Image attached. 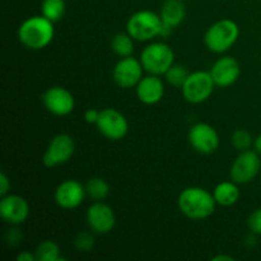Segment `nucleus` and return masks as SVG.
<instances>
[{
  "instance_id": "obj_31",
  "label": "nucleus",
  "mask_w": 261,
  "mask_h": 261,
  "mask_svg": "<svg viewBox=\"0 0 261 261\" xmlns=\"http://www.w3.org/2000/svg\"><path fill=\"white\" fill-rule=\"evenodd\" d=\"M15 260L17 261H37L35 252H30V251H23V252H20V254H18L17 256H15Z\"/></svg>"
},
{
  "instance_id": "obj_16",
  "label": "nucleus",
  "mask_w": 261,
  "mask_h": 261,
  "mask_svg": "<svg viewBox=\"0 0 261 261\" xmlns=\"http://www.w3.org/2000/svg\"><path fill=\"white\" fill-rule=\"evenodd\" d=\"M209 71H211V75L216 86L226 88V87L236 83L237 79L240 78L241 69H240V64L236 59L232 56H223L212 65V69Z\"/></svg>"
},
{
  "instance_id": "obj_26",
  "label": "nucleus",
  "mask_w": 261,
  "mask_h": 261,
  "mask_svg": "<svg viewBox=\"0 0 261 261\" xmlns=\"http://www.w3.org/2000/svg\"><path fill=\"white\" fill-rule=\"evenodd\" d=\"M74 246L81 252L91 251L94 246V236L88 231L79 232L74 239Z\"/></svg>"
},
{
  "instance_id": "obj_13",
  "label": "nucleus",
  "mask_w": 261,
  "mask_h": 261,
  "mask_svg": "<svg viewBox=\"0 0 261 261\" xmlns=\"http://www.w3.org/2000/svg\"><path fill=\"white\" fill-rule=\"evenodd\" d=\"M86 219L89 229L98 234L110 233L116 224L114 209L102 201H94L87 209Z\"/></svg>"
},
{
  "instance_id": "obj_33",
  "label": "nucleus",
  "mask_w": 261,
  "mask_h": 261,
  "mask_svg": "<svg viewBox=\"0 0 261 261\" xmlns=\"http://www.w3.org/2000/svg\"><path fill=\"white\" fill-rule=\"evenodd\" d=\"M233 261L234 259L232 256H227V255H217L213 257V261Z\"/></svg>"
},
{
  "instance_id": "obj_32",
  "label": "nucleus",
  "mask_w": 261,
  "mask_h": 261,
  "mask_svg": "<svg viewBox=\"0 0 261 261\" xmlns=\"http://www.w3.org/2000/svg\"><path fill=\"white\" fill-rule=\"evenodd\" d=\"M254 148L259 154H261V134L254 139Z\"/></svg>"
},
{
  "instance_id": "obj_29",
  "label": "nucleus",
  "mask_w": 261,
  "mask_h": 261,
  "mask_svg": "<svg viewBox=\"0 0 261 261\" xmlns=\"http://www.w3.org/2000/svg\"><path fill=\"white\" fill-rule=\"evenodd\" d=\"M10 190V180L4 172L0 173V195L5 196L8 195Z\"/></svg>"
},
{
  "instance_id": "obj_12",
  "label": "nucleus",
  "mask_w": 261,
  "mask_h": 261,
  "mask_svg": "<svg viewBox=\"0 0 261 261\" xmlns=\"http://www.w3.org/2000/svg\"><path fill=\"white\" fill-rule=\"evenodd\" d=\"M41 99L45 109L55 116H68L75 106V99L71 92L59 86L46 89Z\"/></svg>"
},
{
  "instance_id": "obj_20",
  "label": "nucleus",
  "mask_w": 261,
  "mask_h": 261,
  "mask_svg": "<svg viewBox=\"0 0 261 261\" xmlns=\"http://www.w3.org/2000/svg\"><path fill=\"white\" fill-rule=\"evenodd\" d=\"M134 38L129 33H116L111 41V48L120 58L132 56L134 53Z\"/></svg>"
},
{
  "instance_id": "obj_23",
  "label": "nucleus",
  "mask_w": 261,
  "mask_h": 261,
  "mask_svg": "<svg viewBox=\"0 0 261 261\" xmlns=\"http://www.w3.org/2000/svg\"><path fill=\"white\" fill-rule=\"evenodd\" d=\"M84 186H86L87 196L94 201H102L110 194V185L101 177L91 178Z\"/></svg>"
},
{
  "instance_id": "obj_17",
  "label": "nucleus",
  "mask_w": 261,
  "mask_h": 261,
  "mask_svg": "<svg viewBox=\"0 0 261 261\" xmlns=\"http://www.w3.org/2000/svg\"><path fill=\"white\" fill-rule=\"evenodd\" d=\"M165 96V83L161 75L143 76L137 86V97L144 105H155Z\"/></svg>"
},
{
  "instance_id": "obj_25",
  "label": "nucleus",
  "mask_w": 261,
  "mask_h": 261,
  "mask_svg": "<svg viewBox=\"0 0 261 261\" xmlns=\"http://www.w3.org/2000/svg\"><path fill=\"white\" fill-rule=\"evenodd\" d=\"M231 143L237 150L242 152V150L250 149L251 145H254V138L246 129H237L232 134Z\"/></svg>"
},
{
  "instance_id": "obj_1",
  "label": "nucleus",
  "mask_w": 261,
  "mask_h": 261,
  "mask_svg": "<svg viewBox=\"0 0 261 261\" xmlns=\"http://www.w3.org/2000/svg\"><path fill=\"white\" fill-rule=\"evenodd\" d=\"M177 205L181 213L194 221L209 218L216 211V199L213 193L199 186L184 189L177 199Z\"/></svg>"
},
{
  "instance_id": "obj_4",
  "label": "nucleus",
  "mask_w": 261,
  "mask_h": 261,
  "mask_svg": "<svg viewBox=\"0 0 261 261\" xmlns=\"http://www.w3.org/2000/svg\"><path fill=\"white\" fill-rule=\"evenodd\" d=\"M140 61L145 71L154 75H165L175 64V53L165 42H152L143 48Z\"/></svg>"
},
{
  "instance_id": "obj_8",
  "label": "nucleus",
  "mask_w": 261,
  "mask_h": 261,
  "mask_svg": "<svg viewBox=\"0 0 261 261\" xmlns=\"http://www.w3.org/2000/svg\"><path fill=\"white\" fill-rule=\"evenodd\" d=\"M75 143L69 134H58L50 140L42 157V163L48 168L64 165L73 157Z\"/></svg>"
},
{
  "instance_id": "obj_11",
  "label": "nucleus",
  "mask_w": 261,
  "mask_h": 261,
  "mask_svg": "<svg viewBox=\"0 0 261 261\" xmlns=\"http://www.w3.org/2000/svg\"><path fill=\"white\" fill-rule=\"evenodd\" d=\"M143 70L144 68L140 59L138 60L134 56H126L116 63L112 70V78L120 88L129 89L138 86L140 79L143 78Z\"/></svg>"
},
{
  "instance_id": "obj_9",
  "label": "nucleus",
  "mask_w": 261,
  "mask_h": 261,
  "mask_svg": "<svg viewBox=\"0 0 261 261\" xmlns=\"http://www.w3.org/2000/svg\"><path fill=\"white\" fill-rule=\"evenodd\" d=\"M96 126L105 138L114 142L121 140L129 132V122L126 117L116 109H110V107L99 111Z\"/></svg>"
},
{
  "instance_id": "obj_27",
  "label": "nucleus",
  "mask_w": 261,
  "mask_h": 261,
  "mask_svg": "<svg viewBox=\"0 0 261 261\" xmlns=\"http://www.w3.org/2000/svg\"><path fill=\"white\" fill-rule=\"evenodd\" d=\"M247 226L254 234H261V208L250 214L247 219Z\"/></svg>"
},
{
  "instance_id": "obj_6",
  "label": "nucleus",
  "mask_w": 261,
  "mask_h": 261,
  "mask_svg": "<svg viewBox=\"0 0 261 261\" xmlns=\"http://www.w3.org/2000/svg\"><path fill=\"white\" fill-rule=\"evenodd\" d=\"M214 87H216V83L212 78L211 71L198 70L189 74L181 91L186 101L199 105L205 102L212 96Z\"/></svg>"
},
{
  "instance_id": "obj_24",
  "label": "nucleus",
  "mask_w": 261,
  "mask_h": 261,
  "mask_svg": "<svg viewBox=\"0 0 261 261\" xmlns=\"http://www.w3.org/2000/svg\"><path fill=\"white\" fill-rule=\"evenodd\" d=\"M189 71L185 66L178 65V64H173L170 69L165 73V78L171 86L177 87V88H182L184 83L186 82L189 76Z\"/></svg>"
},
{
  "instance_id": "obj_5",
  "label": "nucleus",
  "mask_w": 261,
  "mask_h": 261,
  "mask_svg": "<svg viewBox=\"0 0 261 261\" xmlns=\"http://www.w3.org/2000/svg\"><path fill=\"white\" fill-rule=\"evenodd\" d=\"M163 22L161 15L152 10H139L129 18L126 32L139 42L150 41L161 35Z\"/></svg>"
},
{
  "instance_id": "obj_2",
  "label": "nucleus",
  "mask_w": 261,
  "mask_h": 261,
  "mask_svg": "<svg viewBox=\"0 0 261 261\" xmlns=\"http://www.w3.org/2000/svg\"><path fill=\"white\" fill-rule=\"evenodd\" d=\"M55 35L54 22L43 15H33L18 28V40L30 50H42L48 46Z\"/></svg>"
},
{
  "instance_id": "obj_14",
  "label": "nucleus",
  "mask_w": 261,
  "mask_h": 261,
  "mask_svg": "<svg viewBox=\"0 0 261 261\" xmlns=\"http://www.w3.org/2000/svg\"><path fill=\"white\" fill-rule=\"evenodd\" d=\"M30 216V205L24 198L15 194L2 196L0 200V217L12 226L24 223Z\"/></svg>"
},
{
  "instance_id": "obj_7",
  "label": "nucleus",
  "mask_w": 261,
  "mask_h": 261,
  "mask_svg": "<svg viewBox=\"0 0 261 261\" xmlns=\"http://www.w3.org/2000/svg\"><path fill=\"white\" fill-rule=\"evenodd\" d=\"M259 155L256 150H242L231 166V171H229L231 180L239 185L251 182L259 175L261 170V160Z\"/></svg>"
},
{
  "instance_id": "obj_21",
  "label": "nucleus",
  "mask_w": 261,
  "mask_h": 261,
  "mask_svg": "<svg viewBox=\"0 0 261 261\" xmlns=\"http://www.w3.org/2000/svg\"><path fill=\"white\" fill-rule=\"evenodd\" d=\"M37 261H59L65 260L60 256V247L53 240H45L40 242L35 250Z\"/></svg>"
},
{
  "instance_id": "obj_28",
  "label": "nucleus",
  "mask_w": 261,
  "mask_h": 261,
  "mask_svg": "<svg viewBox=\"0 0 261 261\" xmlns=\"http://www.w3.org/2000/svg\"><path fill=\"white\" fill-rule=\"evenodd\" d=\"M22 240V232L19 231L18 228H10L9 231L5 233V241L9 246H17L18 244Z\"/></svg>"
},
{
  "instance_id": "obj_22",
  "label": "nucleus",
  "mask_w": 261,
  "mask_h": 261,
  "mask_svg": "<svg viewBox=\"0 0 261 261\" xmlns=\"http://www.w3.org/2000/svg\"><path fill=\"white\" fill-rule=\"evenodd\" d=\"M65 0H42L41 13L51 22H59L65 14Z\"/></svg>"
},
{
  "instance_id": "obj_3",
  "label": "nucleus",
  "mask_w": 261,
  "mask_h": 261,
  "mask_svg": "<svg viewBox=\"0 0 261 261\" xmlns=\"http://www.w3.org/2000/svg\"><path fill=\"white\" fill-rule=\"evenodd\" d=\"M239 36L240 28L234 20L222 19L208 28L204 36V42L212 53L223 54L237 42Z\"/></svg>"
},
{
  "instance_id": "obj_34",
  "label": "nucleus",
  "mask_w": 261,
  "mask_h": 261,
  "mask_svg": "<svg viewBox=\"0 0 261 261\" xmlns=\"http://www.w3.org/2000/svg\"><path fill=\"white\" fill-rule=\"evenodd\" d=\"M181 2H185V0H181Z\"/></svg>"
},
{
  "instance_id": "obj_10",
  "label": "nucleus",
  "mask_w": 261,
  "mask_h": 261,
  "mask_svg": "<svg viewBox=\"0 0 261 261\" xmlns=\"http://www.w3.org/2000/svg\"><path fill=\"white\" fill-rule=\"evenodd\" d=\"M188 139L195 152L200 154H211L219 147V135L212 125L198 122L189 130Z\"/></svg>"
},
{
  "instance_id": "obj_18",
  "label": "nucleus",
  "mask_w": 261,
  "mask_h": 261,
  "mask_svg": "<svg viewBox=\"0 0 261 261\" xmlns=\"http://www.w3.org/2000/svg\"><path fill=\"white\" fill-rule=\"evenodd\" d=\"M161 19L165 24L175 30L184 22L186 17V8L181 0H166L161 8Z\"/></svg>"
},
{
  "instance_id": "obj_15",
  "label": "nucleus",
  "mask_w": 261,
  "mask_h": 261,
  "mask_svg": "<svg viewBox=\"0 0 261 261\" xmlns=\"http://www.w3.org/2000/svg\"><path fill=\"white\" fill-rule=\"evenodd\" d=\"M87 196L86 186L76 180H65L55 190V201L63 209H75Z\"/></svg>"
},
{
  "instance_id": "obj_30",
  "label": "nucleus",
  "mask_w": 261,
  "mask_h": 261,
  "mask_svg": "<svg viewBox=\"0 0 261 261\" xmlns=\"http://www.w3.org/2000/svg\"><path fill=\"white\" fill-rule=\"evenodd\" d=\"M98 117H99V111L96 109L87 110L86 114H84V120H86L88 124H97Z\"/></svg>"
},
{
  "instance_id": "obj_19",
  "label": "nucleus",
  "mask_w": 261,
  "mask_h": 261,
  "mask_svg": "<svg viewBox=\"0 0 261 261\" xmlns=\"http://www.w3.org/2000/svg\"><path fill=\"white\" fill-rule=\"evenodd\" d=\"M234 181H223L214 188L213 196L221 206H232L239 201L240 189Z\"/></svg>"
}]
</instances>
